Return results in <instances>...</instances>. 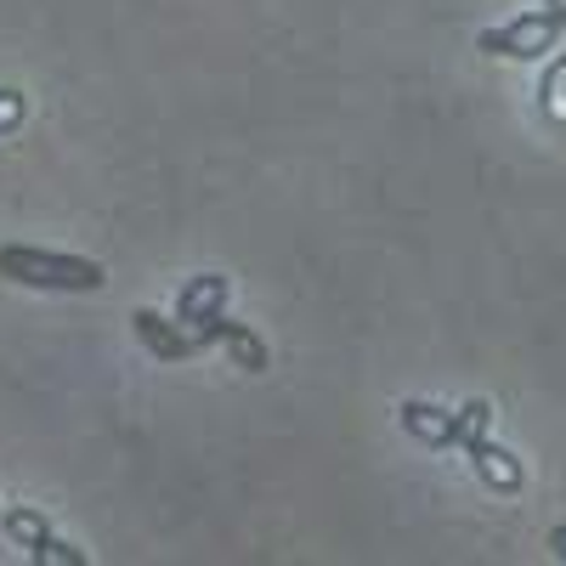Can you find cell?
I'll return each mask as SVG.
<instances>
[{
	"label": "cell",
	"instance_id": "6da1fadb",
	"mask_svg": "<svg viewBox=\"0 0 566 566\" xmlns=\"http://www.w3.org/2000/svg\"><path fill=\"white\" fill-rule=\"evenodd\" d=\"M0 277L29 283V290H103V266L85 255H57V250H34V244H7L0 250Z\"/></svg>",
	"mask_w": 566,
	"mask_h": 566
},
{
	"label": "cell",
	"instance_id": "7a4b0ae2",
	"mask_svg": "<svg viewBox=\"0 0 566 566\" xmlns=\"http://www.w3.org/2000/svg\"><path fill=\"white\" fill-rule=\"evenodd\" d=\"M566 23L544 7V12H527V18H515V23H499V29H482V52H493V57H538V52H549V40L560 34Z\"/></svg>",
	"mask_w": 566,
	"mask_h": 566
},
{
	"label": "cell",
	"instance_id": "3957f363",
	"mask_svg": "<svg viewBox=\"0 0 566 566\" xmlns=\"http://www.w3.org/2000/svg\"><path fill=\"white\" fill-rule=\"evenodd\" d=\"M193 340H199V346H216V340H221V346H232V363H239V368H250V374H261V368H266V346L250 335L244 323H232L227 312H210V317H199V323H193Z\"/></svg>",
	"mask_w": 566,
	"mask_h": 566
},
{
	"label": "cell",
	"instance_id": "277c9868",
	"mask_svg": "<svg viewBox=\"0 0 566 566\" xmlns=\"http://www.w3.org/2000/svg\"><path fill=\"white\" fill-rule=\"evenodd\" d=\"M130 323H136V340L148 346L159 363H181V357H193V352H199V340H193V335H181L176 323H165V317H159V312H148V306H142Z\"/></svg>",
	"mask_w": 566,
	"mask_h": 566
},
{
	"label": "cell",
	"instance_id": "5b68a950",
	"mask_svg": "<svg viewBox=\"0 0 566 566\" xmlns=\"http://www.w3.org/2000/svg\"><path fill=\"white\" fill-rule=\"evenodd\" d=\"M464 453L476 459V476H482L493 493H515V488H522V459L504 453V448H493L488 437H482V442H470Z\"/></svg>",
	"mask_w": 566,
	"mask_h": 566
},
{
	"label": "cell",
	"instance_id": "8992f818",
	"mask_svg": "<svg viewBox=\"0 0 566 566\" xmlns=\"http://www.w3.org/2000/svg\"><path fill=\"white\" fill-rule=\"evenodd\" d=\"M402 424H408V437L431 442V448L459 442V431H453V413H442L437 402H402Z\"/></svg>",
	"mask_w": 566,
	"mask_h": 566
},
{
	"label": "cell",
	"instance_id": "52a82bcc",
	"mask_svg": "<svg viewBox=\"0 0 566 566\" xmlns=\"http://www.w3.org/2000/svg\"><path fill=\"white\" fill-rule=\"evenodd\" d=\"M221 301H227V277L205 272V277H193V283H187V290H181L176 312H181V323H199V317L221 312Z\"/></svg>",
	"mask_w": 566,
	"mask_h": 566
},
{
	"label": "cell",
	"instance_id": "ba28073f",
	"mask_svg": "<svg viewBox=\"0 0 566 566\" xmlns=\"http://www.w3.org/2000/svg\"><path fill=\"white\" fill-rule=\"evenodd\" d=\"M7 533H12V538H18L29 555H34L45 538H52V527H45V515H34V510H12V515H7Z\"/></svg>",
	"mask_w": 566,
	"mask_h": 566
},
{
	"label": "cell",
	"instance_id": "9c48e42d",
	"mask_svg": "<svg viewBox=\"0 0 566 566\" xmlns=\"http://www.w3.org/2000/svg\"><path fill=\"white\" fill-rule=\"evenodd\" d=\"M488 424H493V408H488V402H464V408L453 413V431H459L464 448H470V442H482V437H488Z\"/></svg>",
	"mask_w": 566,
	"mask_h": 566
},
{
	"label": "cell",
	"instance_id": "30bf717a",
	"mask_svg": "<svg viewBox=\"0 0 566 566\" xmlns=\"http://www.w3.org/2000/svg\"><path fill=\"white\" fill-rule=\"evenodd\" d=\"M34 560H40V566H63V560H69V566H80L85 555H80V549H69L63 538H45V544L34 549Z\"/></svg>",
	"mask_w": 566,
	"mask_h": 566
},
{
	"label": "cell",
	"instance_id": "8fae6325",
	"mask_svg": "<svg viewBox=\"0 0 566 566\" xmlns=\"http://www.w3.org/2000/svg\"><path fill=\"white\" fill-rule=\"evenodd\" d=\"M544 103H549V114H560V108H566V57L544 74Z\"/></svg>",
	"mask_w": 566,
	"mask_h": 566
},
{
	"label": "cell",
	"instance_id": "7c38bea8",
	"mask_svg": "<svg viewBox=\"0 0 566 566\" xmlns=\"http://www.w3.org/2000/svg\"><path fill=\"white\" fill-rule=\"evenodd\" d=\"M12 125H23V97L18 91H0V136H7Z\"/></svg>",
	"mask_w": 566,
	"mask_h": 566
},
{
	"label": "cell",
	"instance_id": "4fadbf2b",
	"mask_svg": "<svg viewBox=\"0 0 566 566\" xmlns=\"http://www.w3.org/2000/svg\"><path fill=\"white\" fill-rule=\"evenodd\" d=\"M549 544H555V555L566 560V527H555V538H549Z\"/></svg>",
	"mask_w": 566,
	"mask_h": 566
},
{
	"label": "cell",
	"instance_id": "5bb4252c",
	"mask_svg": "<svg viewBox=\"0 0 566 566\" xmlns=\"http://www.w3.org/2000/svg\"><path fill=\"white\" fill-rule=\"evenodd\" d=\"M544 7H549V12H555V18L566 23V0H544Z\"/></svg>",
	"mask_w": 566,
	"mask_h": 566
}]
</instances>
